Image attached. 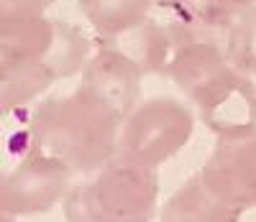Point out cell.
<instances>
[{
  "mask_svg": "<svg viewBox=\"0 0 256 222\" xmlns=\"http://www.w3.org/2000/svg\"><path fill=\"white\" fill-rule=\"evenodd\" d=\"M123 113L100 92L80 84L52 95L31 115V141L49 156L67 164L72 174H95L118 156Z\"/></svg>",
  "mask_w": 256,
  "mask_h": 222,
  "instance_id": "obj_1",
  "label": "cell"
},
{
  "mask_svg": "<svg viewBox=\"0 0 256 222\" xmlns=\"http://www.w3.org/2000/svg\"><path fill=\"white\" fill-rule=\"evenodd\" d=\"M166 74L218 138L256 130V84L228 61L220 38H195L174 46Z\"/></svg>",
  "mask_w": 256,
  "mask_h": 222,
  "instance_id": "obj_2",
  "label": "cell"
},
{
  "mask_svg": "<svg viewBox=\"0 0 256 222\" xmlns=\"http://www.w3.org/2000/svg\"><path fill=\"white\" fill-rule=\"evenodd\" d=\"M159 207L156 169L110 159L70 187L62 199L67 222H152Z\"/></svg>",
  "mask_w": 256,
  "mask_h": 222,
  "instance_id": "obj_3",
  "label": "cell"
},
{
  "mask_svg": "<svg viewBox=\"0 0 256 222\" xmlns=\"http://www.w3.org/2000/svg\"><path fill=\"white\" fill-rule=\"evenodd\" d=\"M56 20L31 5H3V113L24 107L56 82L49 56Z\"/></svg>",
  "mask_w": 256,
  "mask_h": 222,
  "instance_id": "obj_4",
  "label": "cell"
},
{
  "mask_svg": "<svg viewBox=\"0 0 256 222\" xmlns=\"http://www.w3.org/2000/svg\"><path fill=\"white\" fill-rule=\"evenodd\" d=\"M192 130L195 115L184 102L174 97L144 100L123 118L118 156L146 169H156L187 146Z\"/></svg>",
  "mask_w": 256,
  "mask_h": 222,
  "instance_id": "obj_5",
  "label": "cell"
},
{
  "mask_svg": "<svg viewBox=\"0 0 256 222\" xmlns=\"http://www.w3.org/2000/svg\"><path fill=\"white\" fill-rule=\"evenodd\" d=\"M205 189L230 210H256V130L212 143L198 171Z\"/></svg>",
  "mask_w": 256,
  "mask_h": 222,
  "instance_id": "obj_6",
  "label": "cell"
},
{
  "mask_svg": "<svg viewBox=\"0 0 256 222\" xmlns=\"http://www.w3.org/2000/svg\"><path fill=\"white\" fill-rule=\"evenodd\" d=\"M72 169L49 156L38 146L3 176V212L6 215H44L70 192Z\"/></svg>",
  "mask_w": 256,
  "mask_h": 222,
  "instance_id": "obj_7",
  "label": "cell"
},
{
  "mask_svg": "<svg viewBox=\"0 0 256 222\" xmlns=\"http://www.w3.org/2000/svg\"><path fill=\"white\" fill-rule=\"evenodd\" d=\"M98 49L90 54L88 64L82 69V82L84 87L100 92L108 102H113L123 115L141 102V66L131 61L126 54L113 49L105 41H95Z\"/></svg>",
  "mask_w": 256,
  "mask_h": 222,
  "instance_id": "obj_8",
  "label": "cell"
},
{
  "mask_svg": "<svg viewBox=\"0 0 256 222\" xmlns=\"http://www.w3.org/2000/svg\"><path fill=\"white\" fill-rule=\"evenodd\" d=\"M100 41L110 43L113 49H118L131 61H136L144 74H166L174 51V43L169 38L164 23L152 15L131 31H126L116 38H100Z\"/></svg>",
  "mask_w": 256,
  "mask_h": 222,
  "instance_id": "obj_9",
  "label": "cell"
},
{
  "mask_svg": "<svg viewBox=\"0 0 256 222\" xmlns=\"http://www.w3.org/2000/svg\"><path fill=\"white\" fill-rule=\"evenodd\" d=\"M241 210L220 205L205 189L200 174H192L159 210V222H241Z\"/></svg>",
  "mask_w": 256,
  "mask_h": 222,
  "instance_id": "obj_10",
  "label": "cell"
},
{
  "mask_svg": "<svg viewBox=\"0 0 256 222\" xmlns=\"http://www.w3.org/2000/svg\"><path fill=\"white\" fill-rule=\"evenodd\" d=\"M98 38H116L152 15L156 0H77Z\"/></svg>",
  "mask_w": 256,
  "mask_h": 222,
  "instance_id": "obj_11",
  "label": "cell"
},
{
  "mask_svg": "<svg viewBox=\"0 0 256 222\" xmlns=\"http://www.w3.org/2000/svg\"><path fill=\"white\" fill-rule=\"evenodd\" d=\"M223 49H226L228 61L238 72H244L246 77L254 74V69H256V8L244 13L230 26V31L226 33V41H223Z\"/></svg>",
  "mask_w": 256,
  "mask_h": 222,
  "instance_id": "obj_12",
  "label": "cell"
},
{
  "mask_svg": "<svg viewBox=\"0 0 256 222\" xmlns=\"http://www.w3.org/2000/svg\"><path fill=\"white\" fill-rule=\"evenodd\" d=\"M190 3L202 23L223 38L244 13L256 8V0H190Z\"/></svg>",
  "mask_w": 256,
  "mask_h": 222,
  "instance_id": "obj_13",
  "label": "cell"
},
{
  "mask_svg": "<svg viewBox=\"0 0 256 222\" xmlns=\"http://www.w3.org/2000/svg\"><path fill=\"white\" fill-rule=\"evenodd\" d=\"M54 0H3V5H31V8H41L46 10Z\"/></svg>",
  "mask_w": 256,
  "mask_h": 222,
  "instance_id": "obj_14",
  "label": "cell"
},
{
  "mask_svg": "<svg viewBox=\"0 0 256 222\" xmlns=\"http://www.w3.org/2000/svg\"><path fill=\"white\" fill-rule=\"evenodd\" d=\"M166 3H182V0H156V5H166Z\"/></svg>",
  "mask_w": 256,
  "mask_h": 222,
  "instance_id": "obj_15",
  "label": "cell"
},
{
  "mask_svg": "<svg viewBox=\"0 0 256 222\" xmlns=\"http://www.w3.org/2000/svg\"><path fill=\"white\" fill-rule=\"evenodd\" d=\"M251 79H254V84H256V69H254V74H251Z\"/></svg>",
  "mask_w": 256,
  "mask_h": 222,
  "instance_id": "obj_16",
  "label": "cell"
}]
</instances>
